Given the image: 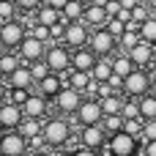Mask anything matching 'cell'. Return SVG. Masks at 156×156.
Returning <instances> with one entry per match:
<instances>
[{"mask_svg":"<svg viewBox=\"0 0 156 156\" xmlns=\"http://www.w3.org/2000/svg\"><path fill=\"white\" fill-rule=\"evenodd\" d=\"M107 151H110L112 156H134V154H137V137L121 129V132L110 134V145H107Z\"/></svg>","mask_w":156,"mask_h":156,"instance_id":"1","label":"cell"},{"mask_svg":"<svg viewBox=\"0 0 156 156\" xmlns=\"http://www.w3.org/2000/svg\"><path fill=\"white\" fill-rule=\"evenodd\" d=\"M47 41L44 38H38V36H33V33H25V38L19 41V58L22 60H27V63H33V60H41L44 55H47V47H44Z\"/></svg>","mask_w":156,"mask_h":156,"instance_id":"2","label":"cell"},{"mask_svg":"<svg viewBox=\"0 0 156 156\" xmlns=\"http://www.w3.org/2000/svg\"><path fill=\"white\" fill-rule=\"evenodd\" d=\"M44 137H47V145H63L69 137H71V126L69 121L63 118H52L44 123Z\"/></svg>","mask_w":156,"mask_h":156,"instance_id":"3","label":"cell"},{"mask_svg":"<svg viewBox=\"0 0 156 156\" xmlns=\"http://www.w3.org/2000/svg\"><path fill=\"white\" fill-rule=\"evenodd\" d=\"M115 36L107 30V27H99V30H93L90 33V38H88V47L99 55V58H104V55H110L112 49H115Z\"/></svg>","mask_w":156,"mask_h":156,"instance_id":"4","label":"cell"},{"mask_svg":"<svg viewBox=\"0 0 156 156\" xmlns=\"http://www.w3.org/2000/svg\"><path fill=\"white\" fill-rule=\"evenodd\" d=\"M25 25H22V19H5L3 25H0V44L3 47H19V41L25 38Z\"/></svg>","mask_w":156,"mask_h":156,"instance_id":"5","label":"cell"},{"mask_svg":"<svg viewBox=\"0 0 156 156\" xmlns=\"http://www.w3.org/2000/svg\"><path fill=\"white\" fill-rule=\"evenodd\" d=\"M88 38H90V30H88V22L85 19H74V22H69L66 25V47H85L88 44Z\"/></svg>","mask_w":156,"mask_h":156,"instance_id":"6","label":"cell"},{"mask_svg":"<svg viewBox=\"0 0 156 156\" xmlns=\"http://www.w3.org/2000/svg\"><path fill=\"white\" fill-rule=\"evenodd\" d=\"M77 121L82 123V126H90V123H101V118H104V110H101V101L99 99H88V101H82L80 107H77Z\"/></svg>","mask_w":156,"mask_h":156,"instance_id":"7","label":"cell"},{"mask_svg":"<svg viewBox=\"0 0 156 156\" xmlns=\"http://www.w3.org/2000/svg\"><path fill=\"white\" fill-rule=\"evenodd\" d=\"M123 90H126V96H145V93L151 90V77H148L145 71L134 69V71L123 80Z\"/></svg>","mask_w":156,"mask_h":156,"instance_id":"8","label":"cell"},{"mask_svg":"<svg viewBox=\"0 0 156 156\" xmlns=\"http://www.w3.org/2000/svg\"><path fill=\"white\" fill-rule=\"evenodd\" d=\"M0 151L3 156H22L27 151V137L22 132H8L0 137Z\"/></svg>","mask_w":156,"mask_h":156,"instance_id":"9","label":"cell"},{"mask_svg":"<svg viewBox=\"0 0 156 156\" xmlns=\"http://www.w3.org/2000/svg\"><path fill=\"white\" fill-rule=\"evenodd\" d=\"M44 60L49 63V69H52L55 74H63V71L71 66V55H69V49H66L63 44L49 47V49H47V55H44Z\"/></svg>","mask_w":156,"mask_h":156,"instance_id":"10","label":"cell"},{"mask_svg":"<svg viewBox=\"0 0 156 156\" xmlns=\"http://www.w3.org/2000/svg\"><path fill=\"white\" fill-rule=\"evenodd\" d=\"M55 101H58V110L60 112H77V107L82 104V96H80L77 88L66 85V88H60V93L55 96Z\"/></svg>","mask_w":156,"mask_h":156,"instance_id":"11","label":"cell"},{"mask_svg":"<svg viewBox=\"0 0 156 156\" xmlns=\"http://www.w3.org/2000/svg\"><path fill=\"white\" fill-rule=\"evenodd\" d=\"M96 60H99V55H96L90 47H77L74 55H71V69H77V71H90V69L96 66Z\"/></svg>","mask_w":156,"mask_h":156,"instance_id":"12","label":"cell"},{"mask_svg":"<svg viewBox=\"0 0 156 156\" xmlns=\"http://www.w3.org/2000/svg\"><path fill=\"white\" fill-rule=\"evenodd\" d=\"M19 123H22V107L5 99V104H0V126L3 129H16Z\"/></svg>","mask_w":156,"mask_h":156,"instance_id":"13","label":"cell"},{"mask_svg":"<svg viewBox=\"0 0 156 156\" xmlns=\"http://www.w3.org/2000/svg\"><path fill=\"white\" fill-rule=\"evenodd\" d=\"M47 96H41V93H30L27 96V101L22 104V112H25V118H44L47 115V101H44Z\"/></svg>","mask_w":156,"mask_h":156,"instance_id":"14","label":"cell"},{"mask_svg":"<svg viewBox=\"0 0 156 156\" xmlns=\"http://www.w3.org/2000/svg\"><path fill=\"white\" fill-rule=\"evenodd\" d=\"M80 140H82V145H88V148H99V145H104V126H101V123L82 126Z\"/></svg>","mask_w":156,"mask_h":156,"instance_id":"15","label":"cell"},{"mask_svg":"<svg viewBox=\"0 0 156 156\" xmlns=\"http://www.w3.org/2000/svg\"><path fill=\"white\" fill-rule=\"evenodd\" d=\"M60 88H63V80H60V74H55V71H49V74L38 82V93L47 96V99H55V96L60 93Z\"/></svg>","mask_w":156,"mask_h":156,"instance_id":"16","label":"cell"},{"mask_svg":"<svg viewBox=\"0 0 156 156\" xmlns=\"http://www.w3.org/2000/svg\"><path fill=\"white\" fill-rule=\"evenodd\" d=\"M129 55H132V60H134L137 66H145V63L154 60V44H148V41L143 38L140 44H134V47L129 49Z\"/></svg>","mask_w":156,"mask_h":156,"instance_id":"17","label":"cell"},{"mask_svg":"<svg viewBox=\"0 0 156 156\" xmlns=\"http://www.w3.org/2000/svg\"><path fill=\"white\" fill-rule=\"evenodd\" d=\"M8 80H11V88H30V85L36 82L30 66H16V69L8 74Z\"/></svg>","mask_w":156,"mask_h":156,"instance_id":"18","label":"cell"},{"mask_svg":"<svg viewBox=\"0 0 156 156\" xmlns=\"http://www.w3.org/2000/svg\"><path fill=\"white\" fill-rule=\"evenodd\" d=\"M82 14H85L82 0H69V3L60 8V22L69 25V22H74V19H82Z\"/></svg>","mask_w":156,"mask_h":156,"instance_id":"19","label":"cell"},{"mask_svg":"<svg viewBox=\"0 0 156 156\" xmlns=\"http://www.w3.org/2000/svg\"><path fill=\"white\" fill-rule=\"evenodd\" d=\"M82 19L88 22V25H104L107 22V8L104 5H99V3H90V5H85V14H82Z\"/></svg>","mask_w":156,"mask_h":156,"instance_id":"20","label":"cell"},{"mask_svg":"<svg viewBox=\"0 0 156 156\" xmlns=\"http://www.w3.org/2000/svg\"><path fill=\"white\" fill-rule=\"evenodd\" d=\"M134 66H137V63L132 60V55H129V52H123V55L112 58V71H115L118 77H123V80H126V77L134 71Z\"/></svg>","mask_w":156,"mask_h":156,"instance_id":"21","label":"cell"},{"mask_svg":"<svg viewBox=\"0 0 156 156\" xmlns=\"http://www.w3.org/2000/svg\"><path fill=\"white\" fill-rule=\"evenodd\" d=\"M90 74H93V80H99V82L110 80V77H112V58H110V55L99 58V60H96V66L90 69Z\"/></svg>","mask_w":156,"mask_h":156,"instance_id":"22","label":"cell"},{"mask_svg":"<svg viewBox=\"0 0 156 156\" xmlns=\"http://www.w3.org/2000/svg\"><path fill=\"white\" fill-rule=\"evenodd\" d=\"M36 22H41V25L52 27L55 22H60V11H58L55 5H49V3H44V5L38 8V16H36Z\"/></svg>","mask_w":156,"mask_h":156,"instance_id":"23","label":"cell"},{"mask_svg":"<svg viewBox=\"0 0 156 156\" xmlns=\"http://www.w3.org/2000/svg\"><path fill=\"white\" fill-rule=\"evenodd\" d=\"M16 66H22L19 52H5V55H0V74H11Z\"/></svg>","mask_w":156,"mask_h":156,"instance_id":"24","label":"cell"},{"mask_svg":"<svg viewBox=\"0 0 156 156\" xmlns=\"http://www.w3.org/2000/svg\"><path fill=\"white\" fill-rule=\"evenodd\" d=\"M140 118H143V121L156 118V96H154V93L143 96V101H140Z\"/></svg>","mask_w":156,"mask_h":156,"instance_id":"25","label":"cell"},{"mask_svg":"<svg viewBox=\"0 0 156 156\" xmlns=\"http://www.w3.org/2000/svg\"><path fill=\"white\" fill-rule=\"evenodd\" d=\"M90 80H93V74H90V71H77V69H74V74L69 77V85H71V88H77V90L82 93V90L88 88V82H90Z\"/></svg>","mask_w":156,"mask_h":156,"instance_id":"26","label":"cell"},{"mask_svg":"<svg viewBox=\"0 0 156 156\" xmlns=\"http://www.w3.org/2000/svg\"><path fill=\"white\" fill-rule=\"evenodd\" d=\"M101 101V110H104V115H115V112H121L123 110V101H121V96H104V99H99Z\"/></svg>","mask_w":156,"mask_h":156,"instance_id":"27","label":"cell"},{"mask_svg":"<svg viewBox=\"0 0 156 156\" xmlns=\"http://www.w3.org/2000/svg\"><path fill=\"white\" fill-rule=\"evenodd\" d=\"M123 115L121 112H115V115H104L101 118V126H104V132H110V134H115V132H121L123 129Z\"/></svg>","mask_w":156,"mask_h":156,"instance_id":"28","label":"cell"},{"mask_svg":"<svg viewBox=\"0 0 156 156\" xmlns=\"http://www.w3.org/2000/svg\"><path fill=\"white\" fill-rule=\"evenodd\" d=\"M19 132H22L25 137H36V134L44 132V123H38V118H25V121L19 123Z\"/></svg>","mask_w":156,"mask_h":156,"instance_id":"29","label":"cell"},{"mask_svg":"<svg viewBox=\"0 0 156 156\" xmlns=\"http://www.w3.org/2000/svg\"><path fill=\"white\" fill-rule=\"evenodd\" d=\"M104 27L115 36V38H121L123 33H126V22L121 19V16H107V22H104Z\"/></svg>","mask_w":156,"mask_h":156,"instance_id":"30","label":"cell"},{"mask_svg":"<svg viewBox=\"0 0 156 156\" xmlns=\"http://www.w3.org/2000/svg\"><path fill=\"white\" fill-rule=\"evenodd\" d=\"M140 41H143V36H140V27H129V30L121 36V44H123V49H126V52H129L134 44H140Z\"/></svg>","mask_w":156,"mask_h":156,"instance_id":"31","label":"cell"},{"mask_svg":"<svg viewBox=\"0 0 156 156\" xmlns=\"http://www.w3.org/2000/svg\"><path fill=\"white\" fill-rule=\"evenodd\" d=\"M30 71H33V80H36V85H38V82H41V80H44V77H47L52 69H49V63L41 58V60H33V63H30Z\"/></svg>","mask_w":156,"mask_h":156,"instance_id":"32","label":"cell"},{"mask_svg":"<svg viewBox=\"0 0 156 156\" xmlns=\"http://www.w3.org/2000/svg\"><path fill=\"white\" fill-rule=\"evenodd\" d=\"M140 36H143L148 44H156V16L145 19V22L140 25Z\"/></svg>","mask_w":156,"mask_h":156,"instance_id":"33","label":"cell"},{"mask_svg":"<svg viewBox=\"0 0 156 156\" xmlns=\"http://www.w3.org/2000/svg\"><path fill=\"white\" fill-rule=\"evenodd\" d=\"M151 14H154V8H151V5H140V3H137V5L132 8V19H134L137 25H143L145 19H151Z\"/></svg>","mask_w":156,"mask_h":156,"instance_id":"34","label":"cell"},{"mask_svg":"<svg viewBox=\"0 0 156 156\" xmlns=\"http://www.w3.org/2000/svg\"><path fill=\"white\" fill-rule=\"evenodd\" d=\"M143 118H126L123 121V132H129V134H134V137H143Z\"/></svg>","mask_w":156,"mask_h":156,"instance_id":"35","label":"cell"},{"mask_svg":"<svg viewBox=\"0 0 156 156\" xmlns=\"http://www.w3.org/2000/svg\"><path fill=\"white\" fill-rule=\"evenodd\" d=\"M27 96H30V93H27V88H11V93H8V96H5V99H8V101H14V104H19V107H22V104H25V101H27Z\"/></svg>","mask_w":156,"mask_h":156,"instance_id":"36","label":"cell"},{"mask_svg":"<svg viewBox=\"0 0 156 156\" xmlns=\"http://www.w3.org/2000/svg\"><path fill=\"white\" fill-rule=\"evenodd\" d=\"M16 14V0H0V19H14Z\"/></svg>","mask_w":156,"mask_h":156,"instance_id":"37","label":"cell"},{"mask_svg":"<svg viewBox=\"0 0 156 156\" xmlns=\"http://www.w3.org/2000/svg\"><path fill=\"white\" fill-rule=\"evenodd\" d=\"M121 115L123 118H140V101H123Z\"/></svg>","mask_w":156,"mask_h":156,"instance_id":"38","label":"cell"},{"mask_svg":"<svg viewBox=\"0 0 156 156\" xmlns=\"http://www.w3.org/2000/svg\"><path fill=\"white\" fill-rule=\"evenodd\" d=\"M49 38H52V41H63V38H66V25H63V22H55V25L49 27Z\"/></svg>","mask_w":156,"mask_h":156,"instance_id":"39","label":"cell"},{"mask_svg":"<svg viewBox=\"0 0 156 156\" xmlns=\"http://www.w3.org/2000/svg\"><path fill=\"white\" fill-rule=\"evenodd\" d=\"M143 140H156V118L143 123Z\"/></svg>","mask_w":156,"mask_h":156,"instance_id":"40","label":"cell"},{"mask_svg":"<svg viewBox=\"0 0 156 156\" xmlns=\"http://www.w3.org/2000/svg\"><path fill=\"white\" fill-rule=\"evenodd\" d=\"M27 33H33V36H38V38H44V41H49V27H47V25H41V22H36Z\"/></svg>","mask_w":156,"mask_h":156,"instance_id":"41","label":"cell"},{"mask_svg":"<svg viewBox=\"0 0 156 156\" xmlns=\"http://www.w3.org/2000/svg\"><path fill=\"white\" fill-rule=\"evenodd\" d=\"M112 93H115V88L110 85V80L99 82V99H104V96H112Z\"/></svg>","mask_w":156,"mask_h":156,"instance_id":"42","label":"cell"},{"mask_svg":"<svg viewBox=\"0 0 156 156\" xmlns=\"http://www.w3.org/2000/svg\"><path fill=\"white\" fill-rule=\"evenodd\" d=\"M104 8H107V16H118L123 5H121V0H110V3H107Z\"/></svg>","mask_w":156,"mask_h":156,"instance_id":"43","label":"cell"},{"mask_svg":"<svg viewBox=\"0 0 156 156\" xmlns=\"http://www.w3.org/2000/svg\"><path fill=\"white\" fill-rule=\"evenodd\" d=\"M16 5H19V8H25V11H30V8H38V5H41V0H16Z\"/></svg>","mask_w":156,"mask_h":156,"instance_id":"44","label":"cell"},{"mask_svg":"<svg viewBox=\"0 0 156 156\" xmlns=\"http://www.w3.org/2000/svg\"><path fill=\"white\" fill-rule=\"evenodd\" d=\"M71 156H96V148H88V145H85V148H80V151H74Z\"/></svg>","mask_w":156,"mask_h":156,"instance_id":"45","label":"cell"},{"mask_svg":"<svg viewBox=\"0 0 156 156\" xmlns=\"http://www.w3.org/2000/svg\"><path fill=\"white\" fill-rule=\"evenodd\" d=\"M145 156H156V140H145Z\"/></svg>","mask_w":156,"mask_h":156,"instance_id":"46","label":"cell"},{"mask_svg":"<svg viewBox=\"0 0 156 156\" xmlns=\"http://www.w3.org/2000/svg\"><path fill=\"white\" fill-rule=\"evenodd\" d=\"M44 3H49V5H55V8H58V11H60V8H63V5H66V3H69V0H44Z\"/></svg>","mask_w":156,"mask_h":156,"instance_id":"47","label":"cell"},{"mask_svg":"<svg viewBox=\"0 0 156 156\" xmlns=\"http://www.w3.org/2000/svg\"><path fill=\"white\" fill-rule=\"evenodd\" d=\"M121 5H123V8H134V5H137V0H121Z\"/></svg>","mask_w":156,"mask_h":156,"instance_id":"48","label":"cell"},{"mask_svg":"<svg viewBox=\"0 0 156 156\" xmlns=\"http://www.w3.org/2000/svg\"><path fill=\"white\" fill-rule=\"evenodd\" d=\"M148 93H154V96H156V80H151V90H148Z\"/></svg>","mask_w":156,"mask_h":156,"instance_id":"49","label":"cell"},{"mask_svg":"<svg viewBox=\"0 0 156 156\" xmlns=\"http://www.w3.org/2000/svg\"><path fill=\"white\" fill-rule=\"evenodd\" d=\"M5 99V88H3V82H0V101Z\"/></svg>","mask_w":156,"mask_h":156,"instance_id":"50","label":"cell"},{"mask_svg":"<svg viewBox=\"0 0 156 156\" xmlns=\"http://www.w3.org/2000/svg\"><path fill=\"white\" fill-rule=\"evenodd\" d=\"M93 3H99V5H107V3H110V0H93Z\"/></svg>","mask_w":156,"mask_h":156,"instance_id":"51","label":"cell"},{"mask_svg":"<svg viewBox=\"0 0 156 156\" xmlns=\"http://www.w3.org/2000/svg\"><path fill=\"white\" fill-rule=\"evenodd\" d=\"M148 5H151V8H154V11H156V0H148Z\"/></svg>","mask_w":156,"mask_h":156,"instance_id":"52","label":"cell"},{"mask_svg":"<svg viewBox=\"0 0 156 156\" xmlns=\"http://www.w3.org/2000/svg\"><path fill=\"white\" fill-rule=\"evenodd\" d=\"M90 3H93V0H82V5H90Z\"/></svg>","mask_w":156,"mask_h":156,"instance_id":"53","label":"cell"},{"mask_svg":"<svg viewBox=\"0 0 156 156\" xmlns=\"http://www.w3.org/2000/svg\"><path fill=\"white\" fill-rule=\"evenodd\" d=\"M154 69H156V55H154Z\"/></svg>","mask_w":156,"mask_h":156,"instance_id":"54","label":"cell"},{"mask_svg":"<svg viewBox=\"0 0 156 156\" xmlns=\"http://www.w3.org/2000/svg\"><path fill=\"white\" fill-rule=\"evenodd\" d=\"M36 156H47V154H36Z\"/></svg>","mask_w":156,"mask_h":156,"instance_id":"55","label":"cell"},{"mask_svg":"<svg viewBox=\"0 0 156 156\" xmlns=\"http://www.w3.org/2000/svg\"><path fill=\"white\" fill-rule=\"evenodd\" d=\"M0 156H3V151H0Z\"/></svg>","mask_w":156,"mask_h":156,"instance_id":"56","label":"cell"}]
</instances>
